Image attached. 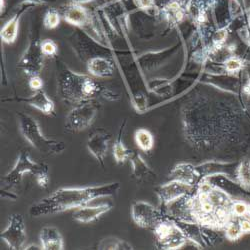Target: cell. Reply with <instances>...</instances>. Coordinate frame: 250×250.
I'll return each mask as SVG.
<instances>
[{
    "label": "cell",
    "instance_id": "obj_1",
    "mask_svg": "<svg viewBox=\"0 0 250 250\" xmlns=\"http://www.w3.org/2000/svg\"><path fill=\"white\" fill-rule=\"evenodd\" d=\"M120 188L119 182L83 188H61L50 196L35 203L30 208V215H41L63 212L72 208L84 206L90 201L104 196H113Z\"/></svg>",
    "mask_w": 250,
    "mask_h": 250
},
{
    "label": "cell",
    "instance_id": "obj_2",
    "mask_svg": "<svg viewBox=\"0 0 250 250\" xmlns=\"http://www.w3.org/2000/svg\"><path fill=\"white\" fill-rule=\"evenodd\" d=\"M59 85L63 99L75 104L90 101L100 91L98 83L92 78L67 68L60 73Z\"/></svg>",
    "mask_w": 250,
    "mask_h": 250
},
{
    "label": "cell",
    "instance_id": "obj_3",
    "mask_svg": "<svg viewBox=\"0 0 250 250\" xmlns=\"http://www.w3.org/2000/svg\"><path fill=\"white\" fill-rule=\"evenodd\" d=\"M17 117L22 135L40 153L49 156L60 154L65 150L64 142L44 137L41 133L39 124L33 117L22 112H17Z\"/></svg>",
    "mask_w": 250,
    "mask_h": 250
},
{
    "label": "cell",
    "instance_id": "obj_4",
    "mask_svg": "<svg viewBox=\"0 0 250 250\" xmlns=\"http://www.w3.org/2000/svg\"><path fill=\"white\" fill-rule=\"evenodd\" d=\"M48 171V166L44 163L33 162L27 151H22L19 155V158L14 165L13 169L2 178V182L5 185V188L11 189L20 184L24 173L29 172L36 177L45 174Z\"/></svg>",
    "mask_w": 250,
    "mask_h": 250
},
{
    "label": "cell",
    "instance_id": "obj_5",
    "mask_svg": "<svg viewBox=\"0 0 250 250\" xmlns=\"http://www.w3.org/2000/svg\"><path fill=\"white\" fill-rule=\"evenodd\" d=\"M98 112V106L91 101L77 104L67 115L65 129L68 132H79L89 127Z\"/></svg>",
    "mask_w": 250,
    "mask_h": 250
},
{
    "label": "cell",
    "instance_id": "obj_6",
    "mask_svg": "<svg viewBox=\"0 0 250 250\" xmlns=\"http://www.w3.org/2000/svg\"><path fill=\"white\" fill-rule=\"evenodd\" d=\"M160 246L163 249H178L186 243V236L177 224L160 222L154 228Z\"/></svg>",
    "mask_w": 250,
    "mask_h": 250
},
{
    "label": "cell",
    "instance_id": "obj_7",
    "mask_svg": "<svg viewBox=\"0 0 250 250\" xmlns=\"http://www.w3.org/2000/svg\"><path fill=\"white\" fill-rule=\"evenodd\" d=\"M0 238L4 240L13 250H19L24 247L26 233L24 220L21 214L15 213L10 216L8 226L0 234Z\"/></svg>",
    "mask_w": 250,
    "mask_h": 250
},
{
    "label": "cell",
    "instance_id": "obj_8",
    "mask_svg": "<svg viewBox=\"0 0 250 250\" xmlns=\"http://www.w3.org/2000/svg\"><path fill=\"white\" fill-rule=\"evenodd\" d=\"M131 214L134 222L143 228L154 229L160 222H162V217L159 210L147 202H135L132 205Z\"/></svg>",
    "mask_w": 250,
    "mask_h": 250
},
{
    "label": "cell",
    "instance_id": "obj_9",
    "mask_svg": "<svg viewBox=\"0 0 250 250\" xmlns=\"http://www.w3.org/2000/svg\"><path fill=\"white\" fill-rule=\"evenodd\" d=\"M40 43L38 40L33 39L27 50L19 61V67L30 75H38L43 67V53L41 51Z\"/></svg>",
    "mask_w": 250,
    "mask_h": 250
},
{
    "label": "cell",
    "instance_id": "obj_10",
    "mask_svg": "<svg viewBox=\"0 0 250 250\" xmlns=\"http://www.w3.org/2000/svg\"><path fill=\"white\" fill-rule=\"evenodd\" d=\"M111 136L105 129L95 130L87 140V149L104 167V158L108 150V143Z\"/></svg>",
    "mask_w": 250,
    "mask_h": 250
},
{
    "label": "cell",
    "instance_id": "obj_11",
    "mask_svg": "<svg viewBox=\"0 0 250 250\" xmlns=\"http://www.w3.org/2000/svg\"><path fill=\"white\" fill-rule=\"evenodd\" d=\"M193 186L189 184L178 180H173L160 186L157 189V194L162 202L168 204L180 199L182 196L190 192Z\"/></svg>",
    "mask_w": 250,
    "mask_h": 250
},
{
    "label": "cell",
    "instance_id": "obj_12",
    "mask_svg": "<svg viewBox=\"0 0 250 250\" xmlns=\"http://www.w3.org/2000/svg\"><path fill=\"white\" fill-rule=\"evenodd\" d=\"M213 0H189L186 5V15L192 21L200 25L208 21V15L211 12Z\"/></svg>",
    "mask_w": 250,
    "mask_h": 250
},
{
    "label": "cell",
    "instance_id": "obj_13",
    "mask_svg": "<svg viewBox=\"0 0 250 250\" xmlns=\"http://www.w3.org/2000/svg\"><path fill=\"white\" fill-rule=\"evenodd\" d=\"M111 209V205L102 204L97 206H81L78 207L73 212V219L81 223H89L96 220L102 214L106 213Z\"/></svg>",
    "mask_w": 250,
    "mask_h": 250
},
{
    "label": "cell",
    "instance_id": "obj_14",
    "mask_svg": "<svg viewBox=\"0 0 250 250\" xmlns=\"http://www.w3.org/2000/svg\"><path fill=\"white\" fill-rule=\"evenodd\" d=\"M41 246L44 250L63 249V239L58 229L54 226H45L40 232Z\"/></svg>",
    "mask_w": 250,
    "mask_h": 250
},
{
    "label": "cell",
    "instance_id": "obj_15",
    "mask_svg": "<svg viewBox=\"0 0 250 250\" xmlns=\"http://www.w3.org/2000/svg\"><path fill=\"white\" fill-rule=\"evenodd\" d=\"M199 176L201 175L199 174L197 169L193 167L192 165L186 164V163L177 165L176 167L173 168V170L170 172V177L173 180H178V181L189 184L191 186H194V184L198 182Z\"/></svg>",
    "mask_w": 250,
    "mask_h": 250
},
{
    "label": "cell",
    "instance_id": "obj_16",
    "mask_svg": "<svg viewBox=\"0 0 250 250\" xmlns=\"http://www.w3.org/2000/svg\"><path fill=\"white\" fill-rule=\"evenodd\" d=\"M159 12L168 24L175 25L181 22L183 18L186 16V6H183L179 0H171Z\"/></svg>",
    "mask_w": 250,
    "mask_h": 250
},
{
    "label": "cell",
    "instance_id": "obj_17",
    "mask_svg": "<svg viewBox=\"0 0 250 250\" xmlns=\"http://www.w3.org/2000/svg\"><path fill=\"white\" fill-rule=\"evenodd\" d=\"M22 100L46 115L54 114V103L42 89L35 91L33 95Z\"/></svg>",
    "mask_w": 250,
    "mask_h": 250
},
{
    "label": "cell",
    "instance_id": "obj_18",
    "mask_svg": "<svg viewBox=\"0 0 250 250\" xmlns=\"http://www.w3.org/2000/svg\"><path fill=\"white\" fill-rule=\"evenodd\" d=\"M87 69L93 76L105 78L113 75L114 65L109 59L97 56L88 61Z\"/></svg>",
    "mask_w": 250,
    "mask_h": 250
},
{
    "label": "cell",
    "instance_id": "obj_19",
    "mask_svg": "<svg viewBox=\"0 0 250 250\" xmlns=\"http://www.w3.org/2000/svg\"><path fill=\"white\" fill-rule=\"evenodd\" d=\"M64 19L66 20V22L72 25L83 26L88 23L89 15L84 7H82L79 4H72L66 9Z\"/></svg>",
    "mask_w": 250,
    "mask_h": 250
},
{
    "label": "cell",
    "instance_id": "obj_20",
    "mask_svg": "<svg viewBox=\"0 0 250 250\" xmlns=\"http://www.w3.org/2000/svg\"><path fill=\"white\" fill-rule=\"evenodd\" d=\"M21 14H22V11L16 13L2 27L0 36H1V39L4 43L11 44L15 42V40L18 36L19 21H20V16H21Z\"/></svg>",
    "mask_w": 250,
    "mask_h": 250
},
{
    "label": "cell",
    "instance_id": "obj_21",
    "mask_svg": "<svg viewBox=\"0 0 250 250\" xmlns=\"http://www.w3.org/2000/svg\"><path fill=\"white\" fill-rule=\"evenodd\" d=\"M131 165H132V176L137 180H147L149 178H155V174L151 171L148 167L147 164L143 161V159L137 155L132 154L131 158Z\"/></svg>",
    "mask_w": 250,
    "mask_h": 250
},
{
    "label": "cell",
    "instance_id": "obj_22",
    "mask_svg": "<svg viewBox=\"0 0 250 250\" xmlns=\"http://www.w3.org/2000/svg\"><path fill=\"white\" fill-rule=\"evenodd\" d=\"M122 131H123V126L120 128L118 138H117L116 142L113 145V155H114V158H115L116 162L120 163V164H123V163L126 162L127 160H129L131 158L132 154H133L132 151L129 150L123 144V141H122Z\"/></svg>",
    "mask_w": 250,
    "mask_h": 250
},
{
    "label": "cell",
    "instance_id": "obj_23",
    "mask_svg": "<svg viewBox=\"0 0 250 250\" xmlns=\"http://www.w3.org/2000/svg\"><path fill=\"white\" fill-rule=\"evenodd\" d=\"M135 142L137 146L143 151H150L153 148L154 139L152 134L144 128H139L135 131Z\"/></svg>",
    "mask_w": 250,
    "mask_h": 250
},
{
    "label": "cell",
    "instance_id": "obj_24",
    "mask_svg": "<svg viewBox=\"0 0 250 250\" xmlns=\"http://www.w3.org/2000/svg\"><path fill=\"white\" fill-rule=\"evenodd\" d=\"M98 249H132V246L124 240L108 237L102 239L98 244Z\"/></svg>",
    "mask_w": 250,
    "mask_h": 250
},
{
    "label": "cell",
    "instance_id": "obj_25",
    "mask_svg": "<svg viewBox=\"0 0 250 250\" xmlns=\"http://www.w3.org/2000/svg\"><path fill=\"white\" fill-rule=\"evenodd\" d=\"M244 66V61L241 58L233 55H231L223 62L224 71L230 74H236L238 72L243 71Z\"/></svg>",
    "mask_w": 250,
    "mask_h": 250
},
{
    "label": "cell",
    "instance_id": "obj_26",
    "mask_svg": "<svg viewBox=\"0 0 250 250\" xmlns=\"http://www.w3.org/2000/svg\"><path fill=\"white\" fill-rule=\"evenodd\" d=\"M237 178L239 183L245 187L250 188V161L244 160L237 169Z\"/></svg>",
    "mask_w": 250,
    "mask_h": 250
},
{
    "label": "cell",
    "instance_id": "obj_27",
    "mask_svg": "<svg viewBox=\"0 0 250 250\" xmlns=\"http://www.w3.org/2000/svg\"><path fill=\"white\" fill-rule=\"evenodd\" d=\"M225 234L229 240L239 239L240 236L243 234L240 227V221L236 219L232 220V218L229 220V222L225 226Z\"/></svg>",
    "mask_w": 250,
    "mask_h": 250
},
{
    "label": "cell",
    "instance_id": "obj_28",
    "mask_svg": "<svg viewBox=\"0 0 250 250\" xmlns=\"http://www.w3.org/2000/svg\"><path fill=\"white\" fill-rule=\"evenodd\" d=\"M60 16L58 12L54 9L48 10L43 18V24L47 29H54L59 25Z\"/></svg>",
    "mask_w": 250,
    "mask_h": 250
},
{
    "label": "cell",
    "instance_id": "obj_29",
    "mask_svg": "<svg viewBox=\"0 0 250 250\" xmlns=\"http://www.w3.org/2000/svg\"><path fill=\"white\" fill-rule=\"evenodd\" d=\"M243 76L241 81V91L242 95L246 98L247 102L250 104V66L243 69Z\"/></svg>",
    "mask_w": 250,
    "mask_h": 250
},
{
    "label": "cell",
    "instance_id": "obj_30",
    "mask_svg": "<svg viewBox=\"0 0 250 250\" xmlns=\"http://www.w3.org/2000/svg\"><path fill=\"white\" fill-rule=\"evenodd\" d=\"M40 47H41V51H42L44 56H54V55H56L57 49H58L56 43L50 39H45V40L41 41Z\"/></svg>",
    "mask_w": 250,
    "mask_h": 250
},
{
    "label": "cell",
    "instance_id": "obj_31",
    "mask_svg": "<svg viewBox=\"0 0 250 250\" xmlns=\"http://www.w3.org/2000/svg\"><path fill=\"white\" fill-rule=\"evenodd\" d=\"M231 212L235 217H242L246 213H248V206L242 201L233 202L231 205Z\"/></svg>",
    "mask_w": 250,
    "mask_h": 250
},
{
    "label": "cell",
    "instance_id": "obj_32",
    "mask_svg": "<svg viewBox=\"0 0 250 250\" xmlns=\"http://www.w3.org/2000/svg\"><path fill=\"white\" fill-rule=\"evenodd\" d=\"M43 86V82L41 80V78L38 75L35 76H31L30 80H29V87L33 90V91H37L40 90Z\"/></svg>",
    "mask_w": 250,
    "mask_h": 250
},
{
    "label": "cell",
    "instance_id": "obj_33",
    "mask_svg": "<svg viewBox=\"0 0 250 250\" xmlns=\"http://www.w3.org/2000/svg\"><path fill=\"white\" fill-rule=\"evenodd\" d=\"M136 5L144 10L155 9L154 7V0H134Z\"/></svg>",
    "mask_w": 250,
    "mask_h": 250
},
{
    "label": "cell",
    "instance_id": "obj_34",
    "mask_svg": "<svg viewBox=\"0 0 250 250\" xmlns=\"http://www.w3.org/2000/svg\"><path fill=\"white\" fill-rule=\"evenodd\" d=\"M240 34L244 42L250 46V23H246L242 27V29L240 30Z\"/></svg>",
    "mask_w": 250,
    "mask_h": 250
},
{
    "label": "cell",
    "instance_id": "obj_35",
    "mask_svg": "<svg viewBox=\"0 0 250 250\" xmlns=\"http://www.w3.org/2000/svg\"><path fill=\"white\" fill-rule=\"evenodd\" d=\"M240 227L242 233H250V220L244 219L240 220Z\"/></svg>",
    "mask_w": 250,
    "mask_h": 250
},
{
    "label": "cell",
    "instance_id": "obj_36",
    "mask_svg": "<svg viewBox=\"0 0 250 250\" xmlns=\"http://www.w3.org/2000/svg\"><path fill=\"white\" fill-rule=\"evenodd\" d=\"M241 5L243 7V10H244V13L246 16V14L250 11V0H242Z\"/></svg>",
    "mask_w": 250,
    "mask_h": 250
},
{
    "label": "cell",
    "instance_id": "obj_37",
    "mask_svg": "<svg viewBox=\"0 0 250 250\" xmlns=\"http://www.w3.org/2000/svg\"><path fill=\"white\" fill-rule=\"evenodd\" d=\"M24 1L29 3H34V4H44L51 1V0H24Z\"/></svg>",
    "mask_w": 250,
    "mask_h": 250
},
{
    "label": "cell",
    "instance_id": "obj_38",
    "mask_svg": "<svg viewBox=\"0 0 250 250\" xmlns=\"http://www.w3.org/2000/svg\"><path fill=\"white\" fill-rule=\"evenodd\" d=\"M71 1L74 3V4H83V3H87L89 1H91V0H71Z\"/></svg>",
    "mask_w": 250,
    "mask_h": 250
},
{
    "label": "cell",
    "instance_id": "obj_39",
    "mask_svg": "<svg viewBox=\"0 0 250 250\" xmlns=\"http://www.w3.org/2000/svg\"><path fill=\"white\" fill-rule=\"evenodd\" d=\"M24 249H42V246L39 247V246H36V245H31V246L25 247Z\"/></svg>",
    "mask_w": 250,
    "mask_h": 250
},
{
    "label": "cell",
    "instance_id": "obj_40",
    "mask_svg": "<svg viewBox=\"0 0 250 250\" xmlns=\"http://www.w3.org/2000/svg\"><path fill=\"white\" fill-rule=\"evenodd\" d=\"M4 1L5 0H1V11H2V9H4Z\"/></svg>",
    "mask_w": 250,
    "mask_h": 250
},
{
    "label": "cell",
    "instance_id": "obj_41",
    "mask_svg": "<svg viewBox=\"0 0 250 250\" xmlns=\"http://www.w3.org/2000/svg\"><path fill=\"white\" fill-rule=\"evenodd\" d=\"M248 215H249V217H250V206L248 207Z\"/></svg>",
    "mask_w": 250,
    "mask_h": 250
}]
</instances>
